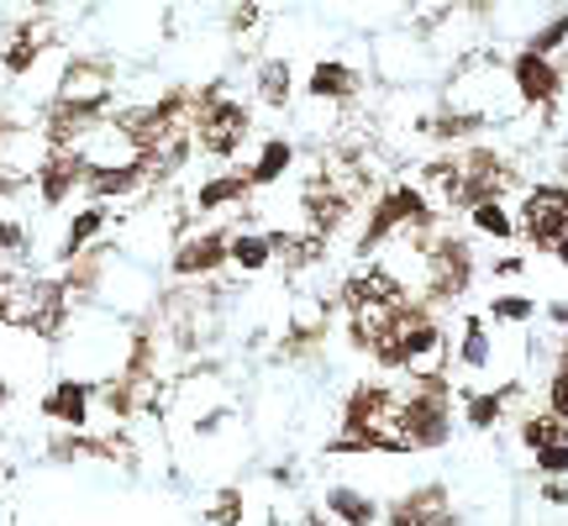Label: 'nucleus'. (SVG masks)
I'll return each instance as SVG.
<instances>
[{
  "label": "nucleus",
  "instance_id": "nucleus-1",
  "mask_svg": "<svg viewBox=\"0 0 568 526\" xmlns=\"http://www.w3.org/2000/svg\"><path fill=\"white\" fill-rule=\"evenodd\" d=\"M516 111H526L516 96V79H511V64H495V58H469L463 69L443 85V111L437 117L463 121L469 132L479 127H500Z\"/></svg>",
  "mask_w": 568,
  "mask_h": 526
},
{
  "label": "nucleus",
  "instance_id": "nucleus-2",
  "mask_svg": "<svg viewBox=\"0 0 568 526\" xmlns=\"http://www.w3.org/2000/svg\"><path fill=\"white\" fill-rule=\"evenodd\" d=\"M189 132H195V147H200V153L237 158V147L248 143V132H253V117H248L242 100H227L221 90H206V96L195 100Z\"/></svg>",
  "mask_w": 568,
  "mask_h": 526
},
{
  "label": "nucleus",
  "instance_id": "nucleus-3",
  "mask_svg": "<svg viewBox=\"0 0 568 526\" xmlns=\"http://www.w3.org/2000/svg\"><path fill=\"white\" fill-rule=\"evenodd\" d=\"M422 280H426V300H432V306L458 300L473 280L469 242L458 238V232H432V238L422 242Z\"/></svg>",
  "mask_w": 568,
  "mask_h": 526
},
{
  "label": "nucleus",
  "instance_id": "nucleus-4",
  "mask_svg": "<svg viewBox=\"0 0 568 526\" xmlns=\"http://www.w3.org/2000/svg\"><path fill=\"white\" fill-rule=\"evenodd\" d=\"M521 227L537 248L568 242V185H532L526 206H521Z\"/></svg>",
  "mask_w": 568,
  "mask_h": 526
},
{
  "label": "nucleus",
  "instance_id": "nucleus-5",
  "mask_svg": "<svg viewBox=\"0 0 568 526\" xmlns=\"http://www.w3.org/2000/svg\"><path fill=\"white\" fill-rule=\"evenodd\" d=\"M221 263H232V232L211 227V232H195L168 253V274L174 280H200V274H216Z\"/></svg>",
  "mask_w": 568,
  "mask_h": 526
},
{
  "label": "nucleus",
  "instance_id": "nucleus-6",
  "mask_svg": "<svg viewBox=\"0 0 568 526\" xmlns=\"http://www.w3.org/2000/svg\"><path fill=\"white\" fill-rule=\"evenodd\" d=\"M511 79H516L521 106H553L558 90H564V69L553 58H537V53H526V48L511 58Z\"/></svg>",
  "mask_w": 568,
  "mask_h": 526
},
{
  "label": "nucleus",
  "instance_id": "nucleus-7",
  "mask_svg": "<svg viewBox=\"0 0 568 526\" xmlns=\"http://www.w3.org/2000/svg\"><path fill=\"white\" fill-rule=\"evenodd\" d=\"M90 406H95V384L90 380H53V390L43 395V416L47 421H58V427L69 431H85L90 427Z\"/></svg>",
  "mask_w": 568,
  "mask_h": 526
},
{
  "label": "nucleus",
  "instance_id": "nucleus-8",
  "mask_svg": "<svg viewBox=\"0 0 568 526\" xmlns=\"http://www.w3.org/2000/svg\"><path fill=\"white\" fill-rule=\"evenodd\" d=\"M85 174H90V164L79 153H47L43 168H37V195H43L47 211L64 206L74 190H85Z\"/></svg>",
  "mask_w": 568,
  "mask_h": 526
},
{
  "label": "nucleus",
  "instance_id": "nucleus-9",
  "mask_svg": "<svg viewBox=\"0 0 568 526\" xmlns=\"http://www.w3.org/2000/svg\"><path fill=\"white\" fill-rule=\"evenodd\" d=\"M148 179H153V164H148V158L106 164V168H90V174H85V195H90V206H106V200H117V195H138Z\"/></svg>",
  "mask_w": 568,
  "mask_h": 526
},
{
  "label": "nucleus",
  "instance_id": "nucleus-10",
  "mask_svg": "<svg viewBox=\"0 0 568 526\" xmlns=\"http://www.w3.org/2000/svg\"><path fill=\"white\" fill-rule=\"evenodd\" d=\"M358 90H363V74L353 64H342V58H321L306 74V96L327 100V106H348V100H358Z\"/></svg>",
  "mask_w": 568,
  "mask_h": 526
},
{
  "label": "nucleus",
  "instance_id": "nucleus-11",
  "mask_svg": "<svg viewBox=\"0 0 568 526\" xmlns=\"http://www.w3.org/2000/svg\"><path fill=\"white\" fill-rule=\"evenodd\" d=\"M321 505H327V516L337 526H374L379 516H384L374 495L358 490V484H331L327 495H321Z\"/></svg>",
  "mask_w": 568,
  "mask_h": 526
},
{
  "label": "nucleus",
  "instance_id": "nucleus-12",
  "mask_svg": "<svg viewBox=\"0 0 568 526\" xmlns=\"http://www.w3.org/2000/svg\"><path fill=\"white\" fill-rule=\"evenodd\" d=\"M253 195V185H248V174L237 168V174H211L200 190H195V211L211 216V211H227V206H242Z\"/></svg>",
  "mask_w": 568,
  "mask_h": 526
},
{
  "label": "nucleus",
  "instance_id": "nucleus-13",
  "mask_svg": "<svg viewBox=\"0 0 568 526\" xmlns=\"http://www.w3.org/2000/svg\"><path fill=\"white\" fill-rule=\"evenodd\" d=\"M106 206H85V211H74V221H69V232H64V242H58V259L64 263H74V259H85L90 253V242L106 232Z\"/></svg>",
  "mask_w": 568,
  "mask_h": 526
},
{
  "label": "nucleus",
  "instance_id": "nucleus-14",
  "mask_svg": "<svg viewBox=\"0 0 568 526\" xmlns=\"http://www.w3.org/2000/svg\"><path fill=\"white\" fill-rule=\"evenodd\" d=\"M290 164H295V143H290V138H269V143L259 147L253 168H242V174H248L253 190H263V185H280L284 174H290Z\"/></svg>",
  "mask_w": 568,
  "mask_h": 526
},
{
  "label": "nucleus",
  "instance_id": "nucleus-15",
  "mask_svg": "<svg viewBox=\"0 0 568 526\" xmlns=\"http://www.w3.org/2000/svg\"><path fill=\"white\" fill-rule=\"evenodd\" d=\"M458 363H463L469 374H490V369H495V337H490V327H484V316H469V321H463Z\"/></svg>",
  "mask_w": 568,
  "mask_h": 526
},
{
  "label": "nucleus",
  "instance_id": "nucleus-16",
  "mask_svg": "<svg viewBox=\"0 0 568 526\" xmlns=\"http://www.w3.org/2000/svg\"><path fill=\"white\" fill-rule=\"evenodd\" d=\"M280 253V232H232V263L242 274H259L269 269Z\"/></svg>",
  "mask_w": 568,
  "mask_h": 526
},
{
  "label": "nucleus",
  "instance_id": "nucleus-17",
  "mask_svg": "<svg viewBox=\"0 0 568 526\" xmlns=\"http://www.w3.org/2000/svg\"><path fill=\"white\" fill-rule=\"evenodd\" d=\"M43 53H47V43L32 32V26H22L11 43H0V69H6V74H32Z\"/></svg>",
  "mask_w": 568,
  "mask_h": 526
},
{
  "label": "nucleus",
  "instance_id": "nucleus-18",
  "mask_svg": "<svg viewBox=\"0 0 568 526\" xmlns=\"http://www.w3.org/2000/svg\"><path fill=\"white\" fill-rule=\"evenodd\" d=\"M253 85H259V100L263 106H274V111H284L290 96H295V85H290V64H284V58H263L259 74H253Z\"/></svg>",
  "mask_w": 568,
  "mask_h": 526
},
{
  "label": "nucleus",
  "instance_id": "nucleus-19",
  "mask_svg": "<svg viewBox=\"0 0 568 526\" xmlns=\"http://www.w3.org/2000/svg\"><path fill=\"white\" fill-rule=\"evenodd\" d=\"M469 221H473V232H484V238H495V242L516 238V221H511V211H505L500 200H479V206H469Z\"/></svg>",
  "mask_w": 568,
  "mask_h": 526
},
{
  "label": "nucleus",
  "instance_id": "nucleus-20",
  "mask_svg": "<svg viewBox=\"0 0 568 526\" xmlns=\"http://www.w3.org/2000/svg\"><path fill=\"white\" fill-rule=\"evenodd\" d=\"M553 442H568V427L558 421V416H526L521 421V448H532V458L543 453V448H553Z\"/></svg>",
  "mask_w": 568,
  "mask_h": 526
},
{
  "label": "nucleus",
  "instance_id": "nucleus-21",
  "mask_svg": "<svg viewBox=\"0 0 568 526\" xmlns=\"http://www.w3.org/2000/svg\"><path fill=\"white\" fill-rule=\"evenodd\" d=\"M516 395V384H505V390H479V395H469V427L490 431L505 416V401Z\"/></svg>",
  "mask_w": 568,
  "mask_h": 526
},
{
  "label": "nucleus",
  "instance_id": "nucleus-22",
  "mask_svg": "<svg viewBox=\"0 0 568 526\" xmlns=\"http://www.w3.org/2000/svg\"><path fill=\"white\" fill-rule=\"evenodd\" d=\"M558 48H568V11H553L537 32H526V53H537V58H553Z\"/></svg>",
  "mask_w": 568,
  "mask_h": 526
},
{
  "label": "nucleus",
  "instance_id": "nucleus-23",
  "mask_svg": "<svg viewBox=\"0 0 568 526\" xmlns=\"http://www.w3.org/2000/svg\"><path fill=\"white\" fill-rule=\"evenodd\" d=\"M532 316H537L532 295H495L490 300V321H532Z\"/></svg>",
  "mask_w": 568,
  "mask_h": 526
},
{
  "label": "nucleus",
  "instance_id": "nucleus-24",
  "mask_svg": "<svg viewBox=\"0 0 568 526\" xmlns=\"http://www.w3.org/2000/svg\"><path fill=\"white\" fill-rule=\"evenodd\" d=\"M206 522L211 526H237L242 522V490H221L211 501V511H206Z\"/></svg>",
  "mask_w": 568,
  "mask_h": 526
},
{
  "label": "nucleus",
  "instance_id": "nucleus-25",
  "mask_svg": "<svg viewBox=\"0 0 568 526\" xmlns=\"http://www.w3.org/2000/svg\"><path fill=\"white\" fill-rule=\"evenodd\" d=\"M547 416H558L568 427V369H553V380H547Z\"/></svg>",
  "mask_w": 568,
  "mask_h": 526
},
{
  "label": "nucleus",
  "instance_id": "nucleus-26",
  "mask_svg": "<svg viewBox=\"0 0 568 526\" xmlns=\"http://www.w3.org/2000/svg\"><path fill=\"white\" fill-rule=\"evenodd\" d=\"M537 474H547V479H558V484H564L568 479V442H553V448L537 453Z\"/></svg>",
  "mask_w": 568,
  "mask_h": 526
},
{
  "label": "nucleus",
  "instance_id": "nucleus-27",
  "mask_svg": "<svg viewBox=\"0 0 568 526\" xmlns=\"http://www.w3.org/2000/svg\"><path fill=\"white\" fill-rule=\"evenodd\" d=\"M11 401H17V374L0 363V416H6V406H11Z\"/></svg>",
  "mask_w": 568,
  "mask_h": 526
},
{
  "label": "nucleus",
  "instance_id": "nucleus-28",
  "mask_svg": "<svg viewBox=\"0 0 568 526\" xmlns=\"http://www.w3.org/2000/svg\"><path fill=\"white\" fill-rule=\"evenodd\" d=\"M543 495H547V501H553V505H564V501H568V490H564V484H558V479H547V484H543Z\"/></svg>",
  "mask_w": 568,
  "mask_h": 526
},
{
  "label": "nucleus",
  "instance_id": "nucleus-29",
  "mask_svg": "<svg viewBox=\"0 0 568 526\" xmlns=\"http://www.w3.org/2000/svg\"><path fill=\"white\" fill-rule=\"evenodd\" d=\"M11 306H17V295H11V289L0 285V321H11Z\"/></svg>",
  "mask_w": 568,
  "mask_h": 526
},
{
  "label": "nucleus",
  "instance_id": "nucleus-30",
  "mask_svg": "<svg viewBox=\"0 0 568 526\" xmlns=\"http://www.w3.org/2000/svg\"><path fill=\"white\" fill-rule=\"evenodd\" d=\"M521 269H526V259H500L495 263V274H521Z\"/></svg>",
  "mask_w": 568,
  "mask_h": 526
},
{
  "label": "nucleus",
  "instance_id": "nucleus-31",
  "mask_svg": "<svg viewBox=\"0 0 568 526\" xmlns=\"http://www.w3.org/2000/svg\"><path fill=\"white\" fill-rule=\"evenodd\" d=\"M553 253H558V263H564V269H568V242H558V248H553Z\"/></svg>",
  "mask_w": 568,
  "mask_h": 526
}]
</instances>
